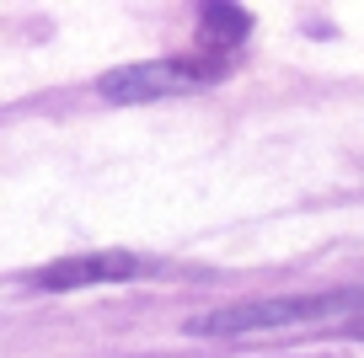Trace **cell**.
I'll use <instances>...</instances> for the list:
<instances>
[{"mask_svg":"<svg viewBox=\"0 0 364 358\" xmlns=\"http://www.w3.org/2000/svg\"><path fill=\"white\" fill-rule=\"evenodd\" d=\"M364 305V289H327V294H268V300H241V305H220L188 321L193 337H257V332H279V326H311V321H332V315Z\"/></svg>","mask_w":364,"mask_h":358,"instance_id":"obj_1","label":"cell"},{"mask_svg":"<svg viewBox=\"0 0 364 358\" xmlns=\"http://www.w3.org/2000/svg\"><path fill=\"white\" fill-rule=\"evenodd\" d=\"M225 65L215 59H145V65H124L113 75H102L107 102H156V97H188L204 91Z\"/></svg>","mask_w":364,"mask_h":358,"instance_id":"obj_2","label":"cell"},{"mask_svg":"<svg viewBox=\"0 0 364 358\" xmlns=\"http://www.w3.org/2000/svg\"><path fill=\"white\" fill-rule=\"evenodd\" d=\"M139 273H145V262L134 251H80V257H59L48 268L27 273V283L48 294H70V289H91V283H124Z\"/></svg>","mask_w":364,"mask_h":358,"instance_id":"obj_3","label":"cell"},{"mask_svg":"<svg viewBox=\"0 0 364 358\" xmlns=\"http://www.w3.org/2000/svg\"><path fill=\"white\" fill-rule=\"evenodd\" d=\"M247 33H252V11H241L230 0H209L198 11V38L209 48H236V43H247Z\"/></svg>","mask_w":364,"mask_h":358,"instance_id":"obj_4","label":"cell"},{"mask_svg":"<svg viewBox=\"0 0 364 358\" xmlns=\"http://www.w3.org/2000/svg\"><path fill=\"white\" fill-rule=\"evenodd\" d=\"M348 337H359V342H364V315H359V321H348Z\"/></svg>","mask_w":364,"mask_h":358,"instance_id":"obj_5","label":"cell"}]
</instances>
